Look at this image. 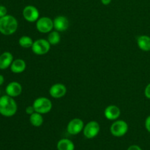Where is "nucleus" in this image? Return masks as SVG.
Here are the masks:
<instances>
[{
  "label": "nucleus",
  "mask_w": 150,
  "mask_h": 150,
  "mask_svg": "<svg viewBox=\"0 0 150 150\" xmlns=\"http://www.w3.org/2000/svg\"><path fill=\"white\" fill-rule=\"evenodd\" d=\"M18 105L13 98L9 95L0 97V114L5 117H11L16 114Z\"/></svg>",
  "instance_id": "obj_1"
},
{
  "label": "nucleus",
  "mask_w": 150,
  "mask_h": 150,
  "mask_svg": "<svg viewBox=\"0 0 150 150\" xmlns=\"http://www.w3.org/2000/svg\"><path fill=\"white\" fill-rule=\"evenodd\" d=\"M18 26V21L11 15H6L0 18V33L4 35H11L16 32Z\"/></svg>",
  "instance_id": "obj_2"
},
{
  "label": "nucleus",
  "mask_w": 150,
  "mask_h": 150,
  "mask_svg": "<svg viewBox=\"0 0 150 150\" xmlns=\"http://www.w3.org/2000/svg\"><path fill=\"white\" fill-rule=\"evenodd\" d=\"M33 107L35 112L40 113L41 114H47L52 109V103L48 98L45 97L38 98L34 101Z\"/></svg>",
  "instance_id": "obj_3"
},
{
  "label": "nucleus",
  "mask_w": 150,
  "mask_h": 150,
  "mask_svg": "<svg viewBox=\"0 0 150 150\" xmlns=\"http://www.w3.org/2000/svg\"><path fill=\"white\" fill-rule=\"evenodd\" d=\"M110 131L115 137H122L128 131V125L124 120H117L111 125Z\"/></svg>",
  "instance_id": "obj_4"
},
{
  "label": "nucleus",
  "mask_w": 150,
  "mask_h": 150,
  "mask_svg": "<svg viewBox=\"0 0 150 150\" xmlns=\"http://www.w3.org/2000/svg\"><path fill=\"white\" fill-rule=\"evenodd\" d=\"M51 45L48 40L38 39L34 42L32 50L34 54L37 55H44L50 51Z\"/></svg>",
  "instance_id": "obj_5"
},
{
  "label": "nucleus",
  "mask_w": 150,
  "mask_h": 150,
  "mask_svg": "<svg viewBox=\"0 0 150 150\" xmlns=\"http://www.w3.org/2000/svg\"><path fill=\"white\" fill-rule=\"evenodd\" d=\"M100 130V127L98 122L90 121L83 127V136L88 139H94L98 136Z\"/></svg>",
  "instance_id": "obj_6"
},
{
  "label": "nucleus",
  "mask_w": 150,
  "mask_h": 150,
  "mask_svg": "<svg viewBox=\"0 0 150 150\" xmlns=\"http://www.w3.org/2000/svg\"><path fill=\"white\" fill-rule=\"evenodd\" d=\"M36 28L41 33H49L54 28V21L48 17L39 18L36 21Z\"/></svg>",
  "instance_id": "obj_7"
},
{
  "label": "nucleus",
  "mask_w": 150,
  "mask_h": 150,
  "mask_svg": "<svg viewBox=\"0 0 150 150\" xmlns=\"http://www.w3.org/2000/svg\"><path fill=\"white\" fill-rule=\"evenodd\" d=\"M40 13L37 7L32 5H27L23 10V17L28 22L37 21L39 19Z\"/></svg>",
  "instance_id": "obj_8"
},
{
  "label": "nucleus",
  "mask_w": 150,
  "mask_h": 150,
  "mask_svg": "<svg viewBox=\"0 0 150 150\" xmlns=\"http://www.w3.org/2000/svg\"><path fill=\"white\" fill-rule=\"evenodd\" d=\"M84 125L83 122L81 119L76 118L70 121V122L67 124V133L70 135H78L83 130Z\"/></svg>",
  "instance_id": "obj_9"
},
{
  "label": "nucleus",
  "mask_w": 150,
  "mask_h": 150,
  "mask_svg": "<svg viewBox=\"0 0 150 150\" xmlns=\"http://www.w3.org/2000/svg\"><path fill=\"white\" fill-rule=\"evenodd\" d=\"M67 93V88L62 83H55L52 85L49 89V94L52 98L59 99L64 95Z\"/></svg>",
  "instance_id": "obj_10"
},
{
  "label": "nucleus",
  "mask_w": 150,
  "mask_h": 150,
  "mask_svg": "<svg viewBox=\"0 0 150 150\" xmlns=\"http://www.w3.org/2000/svg\"><path fill=\"white\" fill-rule=\"evenodd\" d=\"M70 22L67 18L63 16H59L54 20V28L57 32H64L68 29Z\"/></svg>",
  "instance_id": "obj_11"
},
{
  "label": "nucleus",
  "mask_w": 150,
  "mask_h": 150,
  "mask_svg": "<svg viewBox=\"0 0 150 150\" xmlns=\"http://www.w3.org/2000/svg\"><path fill=\"white\" fill-rule=\"evenodd\" d=\"M6 94L12 98L19 96L22 92V86L17 81H12L7 84L5 89Z\"/></svg>",
  "instance_id": "obj_12"
},
{
  "label": "nucleus",
  "mask_w": 150,
  "mask_h": 150,
  "mask_svg": "<svg viewBox=\"0 0 150 150\" xmlns=\"http://www.w3.org/2000/svg\"><path fill=\"white\" fill-rule=\"evenodd\" d=\"M120 114H121V111L120 108L114 105H108L104 111V115L105 118L111 121L117 120L120 117Z\"/></svg>",
  "instance_id": "obj_13"
},
{
  "label": "nucleus",
  "mask_w": 150,
  "mask_h": 150,
  "mask_svg": "<svg viewBox=\"0 0 150 150\" xmlns=\"http://www.w3.org/2000/svg\"><path fill=\"white\" fill-rule=\"evenodd\" d=\"M13 62V56L10 52L6 51L0 55V70H6L10 67Z\"/></svg>",
  "instance_id": "obj_14"
},
{
  "label": "nucleus",
  "mask_w": 150,
  "mask_h": 150,
  "mask_svg": "<svg viewBox=\"0 0 150 150\" xmlns=\"http://www.w3.org/2000/svg\"><path fill=\"white\" fill-rule=\"evenodd\" d=\"M26 67V62L21 59H17L13 60V63L10 65V70L13 73H21L25 70Z\"/></svg>",
  "instance_id": "obj_15"
},
{
  "label": "nucleus",
  "mask_w": 150,
  "mask_h": 150,
  "mask_svg": "<svg viewBox=\"0 0 150 150\" xmlns=\"http://www.w3.org/2000/svg\"><path fill=\"white\" fill-rule=\"evenodd\" d=\"M137 45L143 51H150V37L141 35L137 38Z\"/></svg>",
  "instance_id": "obj_16"
},
{
  "label": "nucleus",
  "mask_w": 150,
  "mask_h": 150,
  "mask_svg": "<svg viewBox=\"0 0 150 150\" xmlns=\"http://www.w3.org/2000/svg\"><path fill=\"white\" fill-rule=\"evenodd\" d=\"M57 147L58 150H75L73 142L67 139H62L59 141Z\"/></svg>",
  "instance_id": "obj_17"
},
{
  "label": "nucleus",
  "mask_w": 150,
  "mask_h": 150,
  "mask_svg": "<svg viewBox=\"0 0 150 150\" xmlns=\"http://www.w3.org/2000/svg\"><path fill=\"white\" fill-rule=\"evenodd\" d=\"M29 122L34 127H40L43 123V117L40 113L35 112L29 116Z\"/></svg>",
  "instance_id": "obj_18"
},
{
  "label": "nucleus",
  "mask_w": 150,
  "mask_h": 150,
  "mask_svg": "<svg viewBox=\"0 0 150 150\" xmlns=\"http://www.w3.org/2000/svg\"><path fill=\"white\" fill-rule=\"evenodd\" d=\"M48 41L49 43L52 45H55L58 44L61 40V37L57 31H51L49 32V35L48 36Z\"/></svg>",
  "instance_id": "obj_19"
},
{
  "label": "nucleus",
  "mask_w": 150,
  "mask_h": 150,
  "mask_svg": "<svg viewBox=\"0 0 150 150\" xmlns=\"http://www.w3.org/2000/svg\"><path fill=\"white\" fill-rule=\"evenodd\" d=\"M18 43L21 47L24 48H32V45L34 43V41L32 38L29 36H22L19 38Z\"/></svg>",
  "instance_id": "obj_20"
},
{
  "label": "nucleus",
  "mask_w": 150,
  "mask_h": 150,
  "mask_svg": "<svg viewBox=\"0 0 150 150\" xmlns=\"http://www.w3.org/2000/svg\"><path fill=\"white\" fill-rule=\"evenodd\" d=\"M6 15H7V10L6 7L4 5H0V18L4 17Z\"/></svg>",
  "instance_id": "obj_21"
},
{
  "label": "nucleus",
  "mask_w": 150,
  "mask_h": 150,
  "mask_svg": "<svg viewBox=\"0 0 150 150\" xmlns=\"http://www.w3.org/2000/svg\"><path fill=\"white\" fill-rule=\"evenodd\" d=\"M144 95L147 99L150 100V83L146 86V88H145Z\"/></svg>",
  "instance_id": "obj_22"
},
{
  "label": "nucleus",
  "mask_w": 150,
  "mask_h": 150,
  "mask_svg": "<svg viewBox=\"0 0 150 150\" xmlns=\"http://www.w3.org/2000/svg\"><path fill=\"white\" fill-rule=\"evenodd\" d=\"M145 127H146V130L150 133V115L148 116L145 120Z\"/></svg>",
  "instance_id": "obj_23"
},
{
  "label": "nucleus",
  "mask_w": 150,
  "mask_h": 150,
  "mask_svg": "<svg viewBox=\"0 0 150 150\" xmlns=\"http://www.w3.org/2000/svg\"><path fill=\"white\" fill-rule=\"evenodd\" d=\"M35 108H34L33 105L26 107V113L28 114V115H31V114H32L33 113H35Z\"/></svg>",
  "instance_id": "obj_24"
},
{
  "label": "nucleus",
  "mask_w": 150,
  "mask_h": 150,
  "mask_svg": "<svg viewBox=\"0 0 150 150\" xmlns=\"http://www.w3.org/2000/svg\"><path fill=\"white\" fill-rule=\"evenodd\" d=\"M127 150H142V149L138 145H131L127 148Z\"/></svg>",
  "instance_id": "obj_25"
},
{
  "label": "nucleus",
  "mask_w": 150,
  "mask_h": 150,
  "mask_svg": "<svg viewBox=\"0 0 150 150\" xmlns=\"http://www.w3.org/2000/svg\"><path fill=\"white\" fill-rule=\"evenodd\" d=\"M101 2L104 5H108L111 2V0H101Z\"/></svg>",
  "instance_id": "obj_26"
},
{
  "label": "nucleus",
  "mask_w": 150,
  "mask_h": 150,
  "mask_svg": "<svg viewBox=\"0 0 150 150\" xmlns=\"http://www.w3.org/2000/svg\"><path fill=\"white\" fill-rule=\"evenodd\" d=\"M4 82V76H3L2 75H0V86H1V85L3 84Z\"/></svg>",
  "instance_id": "obj_27"
},
{
  "label": "nucleus",
  "mask_w": 150,
  "mask_h": 150,
  "mask_svg": "<svg viewBox=\"0 0 150 150\" xmlns=\"http://www.w3.org/2000/svg\"><path fill=\"white\" fill-rule=\"evenodd\" d=\"M0 94H1V90H0Z\"/></svg>",
  "instance_id": "obj_28"
}]
</instances>
